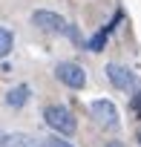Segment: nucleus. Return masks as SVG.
Masks as SVG:
<instances>
[{
    "instance_id": "f257e3e1",
    "label": "nucleus",
    "mask_w": 141,
    "mask_h": 147,
    "mask_svg": "<svg viewBox=\"0 0 141 147\" xmlns=\"http://www.w3.org/2000/svg\"><path fill=\"white\" fill-rule=\"evenodd\" d=\"M43 121H46V127H52V130H58V133H63V136H72L75 133V115L69 113L63 104H49V107H43Z\"/></svg>"
},
{
    "instance_id": "f03ea898",
    "label": "nucleus",
    "mask_w": 141,
    "mask_h": 147,
    "mask_svg": "<svg viewBox=\"0 0 141 147\" xmlns=\"http://www.w3.org/2000/svg\"><path fill=\"white\" fill-rule=\"evenodd\" d=\"M32 23L38 26V29H43V32H52V35H72L75 40H78V35H75V29L69 26L60 15H55V12H46V9H40V12H35L32 15Z\"/></svg>"
},
{
    "instance_id": "7ed1b4c3",
    "label": "nucleus",
    "mask_w": 141,
    "mask_h": 147,
    "mask_svg": "<svg viewBox=\"0 0 141 147\" xmlns=\"http://www.w3.org/2000/svg\"><path fill=\"white\" fill-rule=\"evenodd\" d=\"M55 78H58L63 87H69V90H84L87 72H84V66L75 63V61H60V63L55 66Z\"/></svg>"
},
{
    "instance_id": "20e7f679",
    "label": "nucleus",
    "mask_w": 141,
    "mask_h": 147,
    "mask_svg": "<svg viewBox=\"0 0 141 147\" xmlns=\"http://www.w3.org/2000/svg\"><path fill=\"white\" fill-rule=\"evenodd\" d=\"M89 115H92L104 130H115V127H118V110H115V104L107 101V98L92 101V104H89Z\"/></svg>"
},
{
    "instance_id": "39448f33",
    "label": "nucleus",
    "mask_w": 141,
    "mask_h": 147,
    "mask_svg": "<svg viewBox=\"0 0 141 147\" xmlns=\"http://www.w3.org/2000/svg\"><path fill=\"white\" fill-rule=\"evenodd\" d=\"M107 78H109V84L115 90H124V92L135 90V75L121 63H107Z\"/></svg>"
},
{
    "instance_id": "423d86ee",
    "label": "nucleus",
    "mask_w": 141,
    "mask_h": 147,
    "mask_svg": "<svg viewBox=\"0 0 141 147\" xmlns=\"http://www.w3.org/2000/svg\"><path fill=\"white\" fill-rule=\"evenodd\" d=\"M29 98H32V90L26 84H17V87H12L6 92V104L9 107H23V104H29Z\"/></svg>"
},
{
    "instance_id": "0eeeda50",
    "label": "nucleus",
    "mask_w": 141,
    "mask_h": 147,
    "mask_svg": "<svg viewBox=\"0 0 141 147\" xmlns=\"http://www.w3.org/2000/svg\"><path fill=\"white\" fill-rule=\"evenodd\" d=\"M118 20H121V15H115V18H112V20H109V23H107V26H104V29L89 40V52H101V49H104V43H107V38H109V32L115 29V23H118Z\"/></svg>"
},
{
    "instance_id": "6e6552de",
    "label": "nucleus",
    "mask_w": 141,
    "mask_h": 147,
    "mask_svg": "<svg viewBox=\"0 0 141 147\" xmlns=\"http://www.w3.org/2000/svg\"><path fill=\"white\" fill-rule=\"evenodd\" d=\"M3 147H43V144L32 136H6Z\"/></svg>"
},
{
    "instance_id": "1a4fd4ad",
    "label": "nucleus",
    "mask_w": 141,
    "mask_h": 147,
    "mask_svg": "<svg viewBox=\"0 0 141 147\" xmlns=\"http://www.w3.org/2000/svg\"><path fill=\"white\" fill-rule=\"evenodd\" d=\"M12 43H15L12 32H9L6 26H0V58H6V55L12 52Z\"/></svg>"
},
{
    "instance_id": "9d476101",
    "label": "nucleus",
    "mask_w": 141,
    "mask_h": 147,
    "mask_svg": "<svg viewBox=\"0 0 141 147\" xmlns=\"http://www.w3.org/2000/svg\"><path fill=\"white\" fill-rule=\"evenodd\" d=\"M43 147H75V144H69V141H63V138L52 136V138H46V144H43Z\"/></svg>"
},
{
    "instance_id": "9b49d317",
    "label": "nucleus",
    "mask_w": 141,
    "mask_h": 147,
    "mask_svg": "<svg viewBox=\"0 0 141 147\" xmlns=\"http://www.w3.org/2000/svg\"><path fill=\"white\" fill-rule=\"evenodd\" d=\"M132 110H135V113H141V90H138V92H135V98H132Z\"/></svg>"
},
{
    "instance_id": "f8f14e48",
    "label": "nucleus",
    "mask_w": 141,
    "mask_h": 147,
    "mask_svg": "<svg viewBox=\"0 0 141 147\" xmlns=\"http://www.w3.org/2000/svg\"><path fill=\"white\" fill-rule=\"evenodd\" d=\"M107 147H127V144H124V141H109Z\"/></svg>"
},
{
    "instance_id": "ddd939ff",
    "label": "nucleus",
    "mask_w": 141,
    "mask_h": 147,
    "mask_svg": "<svg viewBox=\"0 0 141 147\" xmlns=\"http://www.w3.org/2000/svg\"><path fill=\"white\" fill-rule=\"evenodd\" d=\"M138 144H141V133H138Z\"/></svg>"
}]
</instances>
